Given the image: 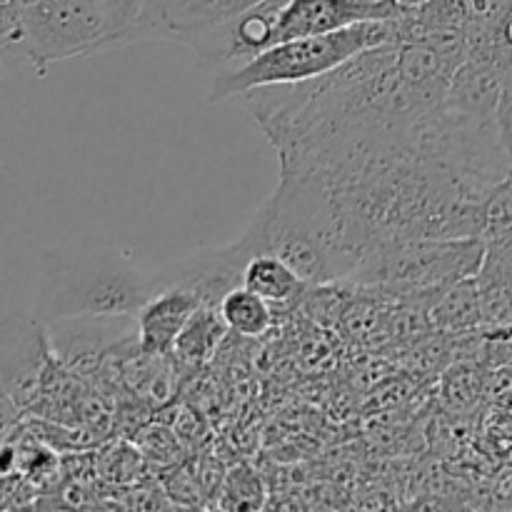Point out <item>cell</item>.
<instances>
[{"label": "cell", "mask_w": 512, "mask_h": 512, "mask_svg": "<svg viewBox=\"0 0 512 512\" xmlns=\"http://www.w3.org/2000/svg\"><path fill=\"white\" fill-rule=\"evenodd\" d=\"M28 3H30V0H28Z\"/></svg>", "instance_id": "cell-23"}, {"label": "cell", "mask_w": 512, "mask_h": 512, "mask_svg": "<svg viewBox=\"0 0 512 512\" xmlns=\"http://www.w3.org/2000/svg\"><path fill=\"white\" fill-rule=\"evenodd\" d=\"M488 255L483 238H413L370 250L348 283L395 295H435L475 278Z\"/></svg>", "instance_id": "cell-5"}, {"label": "cell", "mask_w": 512, "mask_h": 512, "mask_svg": "<svg viewBox=\"0 0 512 512\" xmlns=\"http://www.w3.org/2000/svg\"><path fill=\"white\" fill-rule=\"evenodd\" d=\"M400 20H403V15L393 20H368V23L333 30V33L308 35V38L270 45L258 58L245 63L243 68L213 75L208 100L220 103V100L240 98L253 88L303 83V80L318 78V75L348 63L363 50L403 40V23Z\"/></svg>", "instance_id": "cell-3"}, {"label": "cell", "mask_w": 512, "mask_h": 512, "mask_svg": "<svg viewBox=\"0 0 512 512\" xmlns=\"http://www.w3.org/2000/svg\"><path fill=\"white\" fill-rule=\"evenodd\" d=\"M218 308L228 330H233L240 338H260L268 333L270 323H273V310H270L268 300L243 285L230 290Z\"/></svg>", "instance_id": "cell-16"}, {"label": "cell", "mask_w": 512, "mask_h": 512, "mask_svg": "<svg viewBox=\"0 0 512 512\" xmlns=\"http://www.w3.org/2000/svg\"><path fill=\"white\" fill-rule=\"evenodd\" d=\"M255 220L268 253L283 258L310 288L348 280L358 268L338 200L318 175L280 173L278 188Z\"/></svg>", "instance_id": "cell-1"}, {"label": "cell", "mask_w": 512, "mask_h": 512, "mask_svg": "<svg viewBox=\"0 0 512 512\" xmlns=\"http://www.w3.org/2000/svg\"><path fill=\"white\" fill-rule=\"evenodd\" d=\"M480 238L488 243V248L512 243V168L483 198V233H480Z\"/></svg>", "instance_id": "cell-17"}, {"label": "cell", "mask_w": 512, "mask_h": 512, "mask_svg": "<svg viewBox=\"0 0 512 512\" xmlns=\"http://www.w3.org/2000/svg\"><path fill=\"white\" fill-rule=\"evenodd\" d=\"M505 70L493 45H470L468 58L458 65L450 80L443 108L453 115L473 120H498L500 95H503Z\"/></svg>", "instance_id": "cell-10"}, {"label": "cell", "mask_w": 512, "mask_h": 512, "mask_svg": "<svg viewBox=\"0 0 512 512\" xmlns=\"http://www.w3.org/2000/svg\"><path fill=\"white\" fill-rule=\"evenodd\" d=\"M408 8L400 0H285L275 23V45L368 20H393L408 13Z\"/></svg>", "instance_id": "cell-9"}, {"label": "cell", "mask_w": 512, "mask_h": 512, "mask_svg": "<svg viewBox=\"0 0 512 512\" xmlns=\"http://www.w3.org/2000/svg\"><path fill=\"white\" fill-rule=\"evenodd\" d=\"M490 45H493L500 65H503V68H512V8H510V13L503 18V23L498 25V30L493 33V38H490Z\"/></svg>", "instance_id": "cell-22"}, {"label": "cell", "mask_w": 512, "mask_h": 512, "mask_svg": "<svg viewBox=\"0 0 512 512\" xmlns=\"http://www.w3.org/2000/svg\"><path fill=\"white\" fill-rule=\"evenodd\" d=\"M0 43L45 75L60 60L110 50V28L100 0H30L0 5Z\"/></svg>", "instance_id": "cell-4"}, {"label": "cell", "mask_w": 512, "mask_h": 512, "mask_svg": "<svg viewBox=\"0 0 512 512\" xmlns=\"http://www.w3.org/2000/svg\"><path fill=\"white\" fill-rule=\"evenodd\" d=\"M258 253H268V245H265L263 228L253 218L235 243L225 245V248L198 250L188 258H180L155 270L150 275L153 293L165 288L185 290V293L195 295L200 305L218 308L230 290L243 285L245 265Z\"/></svg>", "instance_id": "cell-6"}, {"label": "cell", "mask_w": 512, "mask_h": 512, "mask_svg": "<svg viewBox=\"0 0 512 512\" xmlns=\"http://www.w3.org/2000/svg\"><path fill=\"white\" fill-rule=\"evenodd\" d=\"M53 358L70 375H100L110 355L138 338L135 315H83L45 325Z\"/></svg>", "instance_id": "cell-8"}, {"label": "cell", "mask_w": 512, "mask_h": 512, "mask_svg": "<svg viewBox=\"0 0 512 512\" xmlns=\"http://www.w3.org/2000/svg\"><path fill=\"white\" fill-rule=\"evenodd\" d=\"M145 0H100L110 28V48L133 43Z\"/></svg>", "instance_id": "cell-19"}, {"label": "cell", "mask_w": 512, "mask_h": 512, "mask_svg": "<svg viewBox=\"0 0 512 512\" xmlns=\"http://www.w3.org/2000/svg\"><path fill=\"white\" fill-rule=\"evenodd\" d=\"M265 503L263 480L245 465L230 470L220 483L218 505L223 510H258Z\"/></svg>", "instance_id": "cell-18"}, {"label": "cell", "mask_w": 512, "mask_h": 512, "mask_svg": "<svg viewBox=\"0 0 512 512\" xmlns=\"http://www.w3.org/2000/svg\"><path fill=\"white\" fill-rule=\"evenodd\" d=\"M430 323L440 330H473L483 325V305L475 278L445 288L435 293V303L430 305Z\"/></svg>", "instance_id": "cell-15"}, {"label": "cell", "mask_w": 512, "mask_h": 512, "mask_svg": "<svg viewBox=\"0 0 512 512\" xmlns=\"http://www.w3.org/2000/svg\"><path fill=\"white\" fill-rule=\"evenodd\" d=\"M200 308V300L185 290L165 288L155 290L143 308L135 315L138 325V343L143 353L170 355L178 340L180 330L190 320V315Z\"/></svg>", "instance_id": "cell-12"}, {"label": "cell", "mask_w": 512, "mask_h": 512, "mask_svg": "<svg viewBox=\"0 0 512 512\" xmlns=\"http://www.w3.org/2000/svg\"><path fill=\"white\" fill-rule=\"evenodd\" d=\"M258 3L263 0H163L153 13L140 18L133 43L138 40L183 43L188 35L225 23Z\"/></svg>", "instance_id": "cell-11"}, {"label": "cell", "mask_w": 512, "mask_h": 512, "mask_svg": "<svg viewBox=\"0 0 512 512\" xmlns=\"http://www.w3.org/2000/svg\"><path fill=\"white\" fill-rule=\"evenodd\" d=\"M150 295V275L128 255L98 240H78L40 253L33 315L43 325L83 315H138Z\"/></svg>", "instance_id": "cell-2"}, {"label": "cell", "mask_w": 512, "mask_h": 512, "mask_svg": "<svg viewBox=\"0 0 512 512\" xmlns=\"http://www.w3.org/2000/svg\"><path fill=\"white\" fill-rule=\"evenodd\" d=\"M225 333H228V325H225L220 308L215 305H200L190 320L185 323V328L180 330L178 340L173 345V360L178 365L180 375L183 373H195V370L203 368L210 358L215 355V350L223 343Z\"/></svg>", "instance_id": "cell-13"}, {"label": "cell", "mask_w": 512, "mask_h": 512, "mask_svg": "<svg viewBox=\"0 0 512 512\" xmlns=\"http://www.w3.org/2000/svg\"><path fill=\"white\" fill-rule=\"evenodd\" d=\"M243 288L258 293L270 305H293L303 298L310 285L283 258L273 253H258L245 265Z\"/></svg>", "instance_id": "cell-14"}, {"label": "cell", "mask_w": 512, "mask_h": 512, "mask_svg": "<svg viewBox=\"0 0 512 512\" xmlns=\"http://www.w3.org/2000/svg\"><path fill=\"white\" fill-rule=\"evenodd\" d=\"M503 70H505V83H503V95H500V105H498V128L512 165V68H503Z\"/></svg>", "instance_id": "cell-21"}, {"label": "cell", "mask_w": 512, "mask_h": 512, "mask_svg": "<svg viewBox=\"0 0 512 512\" xmlns=\"http://www.w3.org/2000/svg\"><path fill=\"white\" fill-rule=\"evenodd\" d=\"M180 445H183V440L175 435L173 428H143V433L138 435V453H143L145 458L158 465L178 460Z\"/></svg>", "instance_id": "cell-20"}, {"label": "cell", "mask_w": 512, "mask_h": 512, "mask_svg": "<svg viewBox=\"0 0 512 512\" xmlns=\"http://www.w3.org/2000/svg\"><path fill=\"white\" fill-rule=\"evenodd\" d=\"M53 350L45 325L30 315H8L0 325V383L3 408L25 410L40 400L50 370Z\"/></svg>", "instance_id": "cell-7"}]
</instances>
